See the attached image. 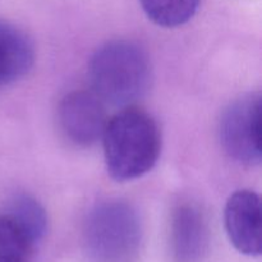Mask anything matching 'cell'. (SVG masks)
Instances as JSON below:
<instances>
[{
    "label": "cell",
    "instance_id": "1",
    "mask_svg": "<svg viewBox=\"0 0 262 262\" xmlns=\"http://www.w3.org/2000/svg\"><path fill=\"white\" fill-rule=\"evenodd\" d=\"M102 141L107 173L118 182L145 176L160 155L161 136L155 119L135 106L124 107L107 120Z\"/></svg>",
    "mask_w": 262,
    "mask_h": 262
},
{
    "label": "cell",
    "instance_id": "2",
    "mask_svg": "<svg viewBox=\"0 0 262 262\" xmlns=\"http://www.w3.org/2000/svg\"><path fill=\"white\" fill-rule=\"evenodd\" d=\"M89 76L94 92L102 102L127 107L145 96L150 87V60L130 41H110L92 55Z\"/></svg>",
    "mask_w": 262,
    "mask_h": 262
},
{
    "label": "cell",
    "instance_id": "3",
    "mask_svg": "<svg viewBox=\"0 0 262 262\" xmlns=\"http://www.w3.org/2000/svg\"><path fill=\"white\" fill-rule=\"evenodd\" d=\"M141 239L140 219L127 202H102L87 216L84 242L94 262H135Z\"/></svg>",
    "mask_w": 262,
    "mask_h": 262
},
{
    "label": "cell",
    "instance_id": "4",
    "mask_svg": "<svg viewBox=\"0 0 262 262\" xmlns=\"http://www.w3.org/2000/svg\"><path fill=\"white\" fill-rule=\"evenodd\" d=\"M261 94L253 92L230 104L220 120L223 148L246 165L261 163Z\"/></svg>",
    "mask_w": 262,
    "mask_h": 262
},
{
    "label": "cell",
    "instance_id": "5",
    "mask_svg": "<svg viewBox=\"0 0 262 262\" xmlns=\"http://www.w3.org/2000/svg\"><path fill=\"white\" fill-rule=\"evenodd\" d=\"M58 122L67 140L89 147L102 138L107 123L106 110L95 92L73 91L61 100Z\"/></svg>",
    "mask_w": 262,
    "mask_h": 262
},
{
    "label": "cell",
    "instance_id": "6",
    "mask_svg": "<svg viewBox=\"0 0 262 262\" xmlns=\"http://www.w3.org/2000/svg\"><path fill=\"white\" fill-rule=\"evenodd\" d=\"M227 234L237 251L258 257L262 251L261 199L256 192L241 189L228 199L224 210Z\"/></svg>",
    "mask_w": 262,
    "mask_h": 262
},
{
    "label": "cell",
    "instance_id": "7",
    "mask_svg": "<svg viewBox=\"0 0 262 262\" xmlns=\"http://www.w3.org/2000/svg\"><path fill=\"white\" fill-rule=\"evenodd\" d=\"M170 245L177 262H197L204 257L209 245V230L201 210L183 202L171 216Z\"/></svg>",
    "mask_w": 262,
    "mask_h": 262
},
{
    "label": "cell",
    "instance_id": "8",
    "mask_svg": "<svg viewBox=\"0 0 262 262\" xmlns=\"http://www.w3.org/2000/svg\"><path fill=\"white\" fill-rule=\"evenodd\" d=\"M35 61V48L27 33L0 20V89L23 78Z\"/></svg>",
    "mask_w": 262,
    "mask_h": 262
},
{
    "label": "cell",
    "instance_id": "9",
    "mask_svg": "<svg viewBox=\"0 0 262 262\" xmlns=\"http://www.w3.org/2000/svg\"><path fill=\"white\" fill-rule=\"evenodd\" d=\"M140 3L155 25L168 28L188 22L200 5V0H140Z\"/></svg>",
    "mask_w": 262,
    "mask_h": 262
},
{
    "label": "cell",
    "instance_id": "10",
    "mask_svg": "<svg viewBox=\"0 0 262 262\" xmlns=\"http://www.w3.org/2000/svg\"><path fill=\"white\" fill-rule=\"evenodd\" d=\"M35 245L12 216L0 215V262H28Z\"/></svg>",
    "mask_w": 262,
    "mask_h": 262
},
{
    "label": "cell",
    "instance_id": "11",
    "mask_svg": "<svg viewBox=\"0 0 262 262\" xmlns=\"http://www.w3.org/2000/svg\"><path fill=\"white\" fill-rule=\"evenodd\" d=\"M7 214L19 224V227L35 243H37L45 234L48 225L46 212L33 197L26 194L17 196L10 204Z\"/></svg>",
    "mask_w": 262,
    "mask_h": 262
}]
</instances>
